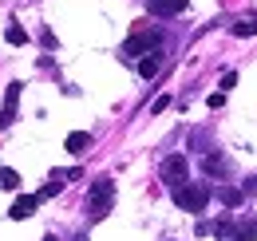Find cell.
<instances>
[{
	"instance_id": "6da1fadb",
	"label": "cell",
	"mask_w": 257,
	"mask_h": 241,
	"mask_svg": "<svg viewBox=\"0 0 257 241\" xmlns=\"http://www.w3.org/2000/svg\"><path fill=\"white\" fill-rule=\"evenodd\" d=\"M170 198H174V206L182 213H206L210 206V198H214V186L210 182H178V186H170Z\"/></svg>"
},
{
	"instance_id": "4fadbf2b",
	"label": "cell",
	"mask_w": 257,
	"mask_h": 241,
	"mask_svg": "<svg viewBox=\"0 0 257 241\" xmlns=\"http://www.w3.org/2000/svg\"><path fill=\"white\" fill-rule=\"evenodd\" d=\"M233 36H237V40H249V36H257V16L253 12H245V16H237V20H233Z\"/></svg>"
},
{
	"instance_id": "9a60e30c",
	"label": "cell",
	"mask_w": 257,
	"mask_h": 241,
	"mask_svg": "<svg viewBox=\"0 0 257 241\" xmlns=\"http://www.w3.org/2000/svg\"><path fill=\"white\" fill-rule=\"evenodd\" d=\"M4 40H8L12 48H24V44H28V32H24L20 24H16V20H12V24L4 28Z\"/></svg>"
},
{
	"instance_id": "7c38bea8",
	"label": "cell",
	"mask_w": 257,
	"mask_h": 241,
	"mask_svg": "<svg viewBox=\"0 0 257 241\" xmlns=\"http://www.w3.org/2000/svg\"><path fill=\"white\" fill-rule=\"evenodd\" d=\"M91 143H95V139H91L87 131H71V135L64 139V151L79 158V154H87V151H91Z\"/></svg>"
},
{
	"instance_id": "8992f818",
	"label": "cell",
	"mask_w": 257,
	"mask_h": 241,
	"mask_svg": "<svg viewBox=\"0 0 257 241\" xmlns=\"http://www.w3.org/2000/svg\"><path fill=\"white\" fill-rule=\"evenodd\" d=\"M162 63H166V52L162 48H155V52H147V56H139V63H135V71L143 75V79H155L162 71Z\"/></svg>"
},
{
	"instance_id": "ffe728a7",
	"label": "cell",
	"mask_w": 257,
	"mask_h": 241,
	"mask_svg": "<svg viewBox=\"0 0 257 241\" xmlns=\"http://www.w3.org/2000/svg\"><path fill=\"white\" fill-rule=\"evenodd\" d=\"M233 83H237V75H233V71H225V75H222V91H229Z\"/></svg>"
},
{
	"instance_id": "d6986e66",
	"label": "cell",
	"mask_w": 257,
	"mask_h": 241,
	"mask_svg": "<svg viewBox=\"0 0 257 241\" xmlns=\"http://www.w3.org/2000/svg\"><path fill=\"white\" fill-rule=\"evenodd\" d=\"M206 103H210V111H218V107H222V103H225V91H214V95H210Z\"/></svg>"
},
{
	"instance_id": "2e32d148",
	"label": "cell",
	"mask_w": 257,
	"mask_h": 241,
	"mask_svg": "<svg viewBox=\"0 0 257 241\" xmlns=\"http://www.w3.org/2000/svg\"><path fill=\"white\" fill-rule=\"evenodd\" d=\"M0 190H20V174L12 166H0Z\"/></svg>"
},
{
	"instance_id": "3957f363",
	"label": "cell",
	"mask_w": 257,
	"mask_h": 241,
	"mask_svg": "<svg viewBox=\"0 0 257 241\" xmlns=\"http://www.w3.org/2000/svg\"><path fill=\"white\" fill-rule=\"evenodd\" d=\"M115 206V178H95L91 182V194H87V221H103Z\"/></svg>"
},
{
	"instance_id": "7a4b0ae2",
	"label": "cell",
	"mask_w": 257,
	"mask_h": 241,
	"mask_svg": "<svg viewBox=\"0 0 257 241\" xmlns=\"http://www.w3.org/2000/svg\"><path fill=\"white\" fill-rule=\"evenodd\" d=\"M155 48H162V32L151 28L147 20H139V24L131 28L127 44H123V60H139V56H147V52H155Z\"/></svg>"
},
{
	"instance_id": "5b68a950",
	"label": "cell",
	"mask_w": 257,
	"mask_h": 241,
	"mask_svg": "<svg viewBox=\"0 0 257 241\" xmlns=\"http://www.w3.org/2000/svg\"><path fill=\"white\" fill-rule=\"evenodd\" d=\"M20 87L24 83H8L4 87V107H0V131H8L16 123V103H20Z\"/></svg>"
},
{
	"instance_id": "ac0fdd59",
	"label": "cell",
	"mask_w": 257,
	"mask_h": 241,
	"mask_svg": "<svg viewBox=\"0 0 257 241\" xmlns=\"http://www.w3.org/2000/svg\"><path fill=\"white\" fill-rule=\"evenodd\" d=\"M170 103H174V99H170V95H159V99H155V107H151V115H162V111H166V107H170Z\"/></svg>"
},
{
	"instance_id": "44dd1931",
	"label": "cell",
	"mask_w": 257,
	"mask_h": 241,
	"mask_svg": "<svg viewBox=\"0 0 257 241\" xmlns=\"http://www.w3.org/2000/svg\"><path fill=\"white\" fill-rule=\"evenodd\" d=\"M44 241H60V237H56V233H48V237H44Z\"/></svg>"
},
{
	"instance_id": "9c48e42d",
	"label": "cell",
	"mask_w": 257,
	"mask_h": 241,
	"mask_svg": "<svg viewBox=\"0 0 257 241\" xmlns=\"http://www.w3.org/2000/svg\"><path fill=\"white\" fill-rule=\"evenodd\" d=\"M202 170H206V178L218 182V178H225L233 166H229V158H225L222 151H214V154H206V158H202Z\"/></svg>"
},
{
	"instance_id": "7402d4cb",
	"label": "cell",
	"mask_w": 257,
	"mask_h": 241,
	"mask_svg": "<svg viewBox=\"0 0 257 241\" xmlns=\"http://www.w3.org/2000/svg\"><path fill=\"white\" fill-rule=\"evenodd\" d=\"M75 241H87V237H83V233H79V237H75Z\"/></svg>"
},
{
	"instance_id": "e0dca14e",
	"label": "cell",
	"mask_w": 257,
	"mask_h": 241,
	"mask_svg": "<svg viewBox=\"0 0 257 241\" xmlns=\"http://www.w3.org/2000/svg\"><path fill=\"white\" fill-rule=\"evenodd\" d=\"M194 233H198V237H210V233H214V221H210V217H198Z\"/></svg>"
},
{
	"instance_id": "52a82bcc",
	"label": "cell",
	"mask_w": 257,
	"mask_h": 241,
	"mask_svg": "<svg viewBox=\"0 0 257 241\" xmlns=\"http://www.w3.org/2000/svg\"><path fill=\"white\" fill-rule=\"evenodd\" d=\"M186 4H190V0H147V12L159 16V20H170V16L186 12Z\"/></svg>"
},
{
	"instance_id": "5bb4252c",
	"label": "cell",
	"mask_w": 257,
	"mask_h": 241,
	"mask_svg": "<svg viewBox=\"0 0 257 241\" xmlns=\"http://www.w3.org/2000/svg\"><path fill=\"white\" fill-rule=\"evenodd\" d=\"M64 186H67V170H52V178H48V186H44V190H40L36 198H40V202H44V198H56V194H60Z\"/></svg>"
},
{
	"instance_id": "8fae6325",
	"label": "cell",
	"mask_w": 257,
	"mask_h": 241,
	"mask_svg": "<svg viewBox=\"0 0 257 241\" xmlns=\"http://www.w3.org/2000/svg\"><path fill=\"white\" fill-rule=\"evenodd\" d=\"M214 198L222 202L225 210H237V206L245 202V190H241V186H214Z\"/></svg>"
},
{
	"instance_id": "30bf717a",
	"label": "cell",
	"mask_w": 257,
	"mask_h": 241,
	"mask_svg": "<svg viewBox=\"0 0 257 241\" xmlns=\"http://www.w3.org/2000/svg\"><path fill=\"white\" fill-rule=\"evenodd\" d=\"M36 206H40V198H36V194H20V198L12 202L8 217H12V221H28V217L36 213Z\"/></svg>"
},
{
	"instance_id": "277c9868",
	"label": "cell",
	"mask_w": 257,
	"mask_h": 241,
	"mask_svg": "<svg viewBox=\"0 0 257 241\" xmlns=\"http://www.w3.org/2000/svg\"><path fill=\"white\" fill-rule=\"evenodd\" d=\"M186 174H190V162H186V154H166L159 166V178L166 182V186H178V182H186Z\"/></svg>"
},
{
	"instance_id": "ba28073f",
	"label": "cell",
	"mask_w": 257,
	"mask_h": 241,
	"mask_svg": "<svg viewBox=\"0 0 257 241\" xmlns=\"http://www.w3.org/2000/svg\"><path fill=\"white\" fill-rule=\"evenodd\" d=\"M225 241H257V217H237V221H229Z\"/></svg>"
}]
</instances>
